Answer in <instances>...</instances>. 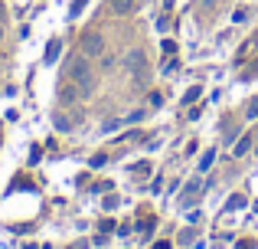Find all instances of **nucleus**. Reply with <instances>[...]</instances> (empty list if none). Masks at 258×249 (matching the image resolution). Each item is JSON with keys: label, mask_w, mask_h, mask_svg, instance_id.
<instances>
[{"label": "nucleus", "mask_w": 258, "mask_h": 249, "mask_svg": "<svg viewBox=\"0 0 258 249\" xmlns=\"http://www.w3.org/2000/svg\"><path fill=\"white\" fill-rule=\"evenodd\" d=\"M69 82L79 89V95L88 98L95 92V85H98V76H95V69H92V63H88V56H79V59H72V66H69Z\"/></svg>", "instance_id": "obj_1"}, {"label": "nucleus", "mask_w": 258, "mask_h": 249, "mask_svg": "<svg viewBox=\"0 0 258 249\" xmlns=\"http://www.w3.org/2000/svg\"><path fill=\"white\" fill-rule=\"evenodd\" d=\"M124 69L131 72V79H134L138 85H144V82H147V69H151L144 49H131V53H127V56H124Z\"/></svg>", "instance_id": "obj_2"}, {"label": "nucleus", "mask_w": 258, "mask_h": 249, "mask_svg": "<svg viewBox=\"0 0 258 249\" xmlns=\"http://www.w3.org/2000/svg\"><path fill=\"white\" fill-rule=\"evenodd\" d=\"M101 53H105V36H101V33H85L82 36V56L98 59Z\"/></svg>", "instance_id": "obj_3"}, {"label": "nucleus", "mask_w": 258, "mask_h": 249, "mask_svg": "<svg viewBox=\"0 0 258 249\" xmlns=\"http://www.w3.org/2000/svg\"><path fill=\"white\" fill-rule=\"evenodd\" d=\"M200 190H203L200 177H196V180H189V184H186V190H183V200H180V207H193L196 200H200Z\"/></svg>", "instance_id": "obj_4"}, {"label": "nucleus", "mask_w": 258, "mask_h": 249, "mask_svg": "<svg viewBox=\"0 0 258 249\" xmlns=\"http://www.w3.org/2000/svg\"><path fill=\"white\" fill-rule=\"evenodd\" d=\"M59 53H62V39H49V46H46V56H43V59L52 66V63L59 59Z\"/></svg>", "instance_id": "obj_5"}, {"label": "nucleus", "mask_w": 258, "mask_h": 249, "mask_svg": "<svg viewBox=\"0 0 258 249\" xmlns=\"http://www.w3.org/2000/svg\"><path fill=\"white\" fill-rule=\"evenodd\" d=\"M111 10L114 13H131L134 10V0H111Z\"/></svg>", "instance_id": "obj_6"}, {"label": "nucleus", "mask_w": 258, "mask_h": 249, "mask_svg": "<svg viewBox=\"0 0 258 249\" xmlns=\"http://www.w3.org/2000/svg\"><path fill=\"white\" fill-rule=\"evenodd\" d=\"M213 161H216V151H213V147H209V151H206V154H203V158H200V171L206 174L209 167H213Z\"/></svg>", "instance_id": "obj_7"}, {"label": "nucleus", "mask_w": 258, "mask_h": 249, "mask_svg": "<svg viewBox=\"0 0 258 249\" xmlns=\"http://www.w3.org/2000/svg\"><path fill=\"white\" fill-rule=\"evenodd\" d=\"M76 98H82L79 89H76V85H66V89H62V102H76Z\"/></svg>", "instance_id": "obj_8"}, {"label": "nucleus", "mask_w": 258, "mask_h": 249, "mask_svg": "<svg viewBox=\"0 0 258 249\" xmlns=\"http://www.w3.org/2000/svg\"><path fill=\"white\" fill-rule=\"evenodd\" d=\"M248 147H252V138L245 134V138H239V144H235V154L242 158V154H248Z\"/></svg>", "instance_id": "obj_9"}, {"label": "nucleus", "mask_w": 258, "mask_h": 249, "mask_svg": "<svg viewBox=\"0 0 258 249\" xmlns=\"http://www.w3.org/2000/svg\"><path fill=\"white\" fill-rule=\"evenodd\" d=\"M72 125H76V122H69V118H66L62 112H56V128H59V131H69Z\"/></svg>", "instance_id": "obj_10"}, {"label": "nucleus", "mask_w": 258, "mask_h": 249, "mask_svg": "<svg viewBox=\"0 0 258 249\" xmlns=\"http://www.w3.org/2000/svg\"><path fill=\"white\" fill-rule=\"evenodd\" d=\"M88 4V0H76V4H72V17H79V13H82V7Z\"/></svg>", "instance_id": "obj_11"}, {"label": "nucleus", "mask_w": 258, "mask_h": 249, "mask_svg": "<svg viewBox=\"0 0 258 249\" xmlns=\"http://www.w3.org/2000/svg\"><path fill=\"white\" fill-rule=\"evenodd\" d=\"M0 23H4V4H0Z\"/></svg>", "instance_id": "obj_12"}, {"label": "nucleus", "mask_w": 258, "mask_h": 249, "mask_svg": "<svg viewBox=\"0 0 258 249\" xmlns=\"http://www.w3.org/2000/svg\"><path fill=\"white\" fill-rule=\"evenodd\" d=\"M0 43H4V26H0Z\"/></svg>", "instance_id": "obj_13"}]
</instances>
